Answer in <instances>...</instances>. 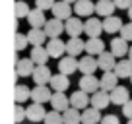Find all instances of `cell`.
<instances>
[{"label":"cell","instance_id":"17","mask_svg":"<svg viewBox=\"0 0 132 124\" xmlns=\"http://www.w3.org/2000/svg\"><path fill=\"white\" fill-rule=\"evenodd\" d=\"M47 50H49L51 58H60L62 54L66 52V43L62 41L60 37H58V39H49V43H47Z\"/></svg>","mask_w":132,"mask_h":124},{"label":"cell","instance_id":"43","mask_svg":"<svg viewBox=\"0 0 132 124\" xmlns=\"http://www.w3.org/2000/svg\"><path fill=\"white\" fill-rule=\"evenodd\" d=\"M128 17H130V21H132V8L128 10Z\"/></svg>","mask_w":132,"mask_h":124},{"label":"cell","instance_id":"14","mask_svg":"<svg viewBox=\"0 0 132 124\" xmlns=\"http://www.w3.org/2000/svg\"><path fill=\"white\" fill-rule=\"evenodd\" d=\"M109 103H111V93H109V91L99 89V91H95L93 95H91V107L99 109V111L107 109V107H109Z\"/></svg>","mask_w":132,"mask_h":124},{"label":"cell","instance_id":"3","mask_svg":"<svg viewBox=\"0 0 132 124\" xmlns=\"http://www.w3.org/2000/svg\"><path fill=\"white\" fill-rule=\"evenodd\" d=\"M78 70H80V60H76V56H62L58 60V72L60 74L70 76Z\"/></svg>","mask_w":132,"mask_h":124},{"label":"cell","instance_id":"4","mask_svg":"<svg viewBox=\"0 0 132 124\" xmlns=\"http://www.w3.org/2000/svg\"><path fill=\"white\" fill-rule=\"evenodd\" d=\"M80 89L89 93V95H93L95 91L101 89V82H99V78H95V74L82 76V78H80Z\"/></svg>","mask_w":132,"mask_h":124},{"label":"cell","instance_id":"34","mask_svg":"<svg viewBox=\"0 0 132 124\" xmlns=\"http://www.w3.org/2000/svg\"><path fill=\"white\" fill-rule=\"evenodd\" d=\"M29 12H31V8L27 6V2H23V0H18L16 2V17H25L27 20Z\"/></svg>","mask_w":132,"mask_h":124},{"label":"cell","instance_id":"21","mask_svg":"<svg viewBox=\"0 0 132 124\" xmlns=\"http://www.w3.org/2000/svg\"><path fill=\"white\" fill-rule=\"evenodd\" d=\"M49 85H51V89H53V91L64 93V91L70 87V79H68V76H66V74H60V72H58V74L53 76V79H51Z\"/></svg>","mask_w":132,"mask_h":124},{"label":"cell","instance_id":"18","mask_svg":"<svg viewBox=\"0 0 132 124\" xmlns=\"http://www.w3.org/2000/svg\"><path fill=\"white\" fill-rule=\"evenodd\" d=\"M86 50V41H82L80 37H70L66 41V52L68 56H78Z\"/></svg>","mask_w":132,"mask_h":124},{"label":"cell","instance_id":"13","mask_svg":"<svg viewBox=\"0 0 132 124\" xmlns=\"http://www.w3.org/2000/svg\"><path fill=\"white\" fill-rule=\"evenodd\" d=\"M97 64H99V68L103 72H115V66H117V56L111 52V50H105L103 54H99L97 56Z\"/></svg>","mask_w":132,"mask_h":124},{"label":"cell","instance_id":"38","mask_svg":"<svg viewBox=\"0 0 132 124\" xmlns=\"http://www.w3.org/2000/svg\"><path fill=\"white\" fill-rule=\"evenodd\" d=\"M56 4L54 0H35V8H39V10H53V6Z\"/></svg>","mask_w":132,"mask_h":124},{"label":"cell","instance_id":"32","mask_svg":"<svg viewBox=\"0 0 132 124\" xmlns=\"http://www.w3.org/2000/svg\"><path fill=\"white\" fill-rule=\"evenodd\" d=\"M62 116H64V124H82V112L74 107H70L66 112H62Z\"/></svg>","mask_w":132,"mask_h":124},{"label":"cell","instance_id":"12","mask_svg":"<svg viewBox=\"0 0 132 124\" xmlns=\"http://www.w3.org/2000/svg\"><path fill=\"white\" fill-rule=\"evenodd\" d=\"M51 107H53V111L66 112L68 109H70V97H66L64 93H58V91H54L53 97H51Z\"/></svg>","mask_w":132,"mask_h":124},{"label":"cell","instance_id":"35","mask_svg":"<svg viewBox=\"0 0 132 124\" xmlns=\"http://www.w3.org/2000/svg\"><path fill=\"white\" fill-rule=\"evenodd\" d=\"M25 118H27V109H23L21 105H16V109H14V120H16V124L23 122Z\"/></svg>","mask_w":132,"mask_h":124},{"label":"cell","instance_id":"7","mask_svg":"<svg viewBox=\"0 0 132 124\" xmlns=\"http://www.w3.org/2000/svg\"><path fill=\"white\" fill-rule=\"evenodd\" d=\"M35 68H37V64H35L31 58H20V60L16 62V74L20 76V78H29V76H33Z\"/></svg>","mask_w":132,"mask_h":124},{"label":"cell","instance_id":"39","mask_svg":"<svg viewBox=\"0 0 132 124\" xmlns=\"http://www.w3.org/2000/svg\"><path fill=\"white\" fill-rule=\"evenodd\" d=\"M117 4V8L119 10H130L132 8V0H113Z\"/></svg>","mask_w":132,"mask_h":124},{"label":"cell","instance_id":"10","mask_svg":"<svg viewBox=\"0 0 132 124\" xmlns=\"http://www.w3.org/2000/svg\"><path fill=\"white\" fill-rule=\"evenodd\" d=\"M31 78H33V82H35V85H47V83H51V79H53V74H51L47 64H41V66L35 68Z\"/></svg>","mask_w":132,"mask_h":124},{"label":"cell","instance_id":"29","mask_svg":"<svg viewBox=\"0 0 132 124\" xmlns=\"http://www.w3.org/2000/svg\"><path fill=\"white\" fill-rule=\"evenodd\" d=\"M29 58H31L37 66H41V64H47V60L51 58V54H49V50H47V47H33Z\"/></svg>","mask_w":132,"mask_h":124},{"label":"cell","instance_id":"30","mask_svg":"<svg viewBox=\"0 0 132 124\" xmlns=\"http://www.w3.org/2000/svg\"><path fill=\"white\" fill-rule=\"evenodd\" d=\"M27 39H29V45L33 47H43V43H45L47 39V33H45V29H29V33H27Z\"/></svg>","mask_w":132,"mask_h":124},{"label":"cell","instance_id":"37","mask_svg":"<svg viewBox=\"0 0 132 124\" xmlns=\"http://www.w3.org/2000/svg\"><path fill=\"white\" fill-rule=\"evenodd\" d=\"M120 37L126 39L128 43L132 41V21H128V23L122 25V29H120Z\"/></svg>","mask_w":132,"mask_h":124},{"label":"cell","instance_id":"25","mask_svg":"<svg viewBox=\"0 0 132 124\" xmlns=\"http://www.w3.org/2000/svg\"><path fill=\"white\" fill-rule=\"evenodd\" d=\"M86 52L91 54V56H99V54L105 52V43L101 37H93L86 41Z\"/></svg>","mask_w":132,"mask_h":124},{"label":"cell","instance_id":"26","mask_svg":"<svg viewBox=\"0 0 132 124\" xmlns=\"http://www.w3.org/2000/svg\"><path fill=\"white\" fill-rule=\"evenodd\" d=\"M115 10H117V4L113 0H97V2H95V14H99L103 20L109 17V16H113Z\"/></svg>","mask_w":132,"mask_h":124},{"label":"cell","instance_id":"11","mask_svg":"<svg viewBox=\"0 0 132 124\" xmlns=\"http://www.w3.org/2000/svg\"><path fill=\"white\" fill-rule=\"evenodd\" d=\"M109 47H111V52L115 54L117 58H124V54H128V50H130L128 41L122 39V37H113L111 43H109Z\"/></svg>","mask_w":132,"mask_h":124},{"label":"cell","instance_id":"23","mask_svg":"<svg viewBox=\"0 0 132 124\" xmlns=\"http://www.w3.org/2000/svg\"><path fill=\"white\" fill-rule=\"evenodd\" d=\"M45 116H47V111L43 109V105L31 103L27 107V120H31V122H45Z\"/></svg>","mask_w":132,"mask_h":124},{"label":"cell","instance_id":"16","mask_svg":"<svg viewBox=\"0 0 132 124\" xmlns=\"http://www.w3.org/2000/svg\"><path fill=\"white\" fill-rule=\"evenodd\" d=\"M93 12H95L93 0H78L74 4V14L78 17H89Z\"/></svg>","mask_w":132,"mask_h":124},{"label":"cell","instance_id":"45","mask_svg":"<svg viewBox=\"0 0 132 124\" xmlns=\"http://www.w3.org/2000/svg\"><path fill=\"white\" fill-rule=\"evenodd\" d=\"M126 124H132V120H128V122H126Z\"/></svg>","mask_w":132,"mask_h":124},{"label":"cell","instance_id":"28","mask_svg":"<svg viewBox=\"0 0 132 124\" xmlns=\"http://www.w3.org/2000/svg\"><path fill=\"white\" fill-rule=\"evenodd\" d=\"M64 23H66V33L70 35V37H80V35L84 33V23H82V20H80L78 16L70 17V20L64 21Z\"/></svg>","mask_w":132,"mask_h":124},{"label":"cell","instance_id":"19","mask_svg":"<svg viewBox=\"0 0 132 124\" xmlns=\"http://www.w3.org/2000/svg\"><path fill=\"white\" fill-rule=\"evenodd\" d=\"M99 68L97 64V58L91 56V54H87V56L80 58V72H82V76H89V74H95V70Z\"/></svg>","mask_w":132,"mask_h":124},{"label":"cell","instance_id":"6","mask_svg":"<svg viewBox=\"0 0 132 124\" xmlns=\"http://www.w3.org/2000/svg\"><path fill=\"white\" fill-rule=\"evenodd\" d=\"M53 93H54V91H51L47 85H35V87L31 89V101H33V103H39V105L47 103V101L51 103Z\"/></svg>","mask_w":132,"mask_h":124},{"label":"cell","instance_id":"46","mask_svg":"<svg viewBox=\"0 0 132 124\" xmlns=\"http://www.w3.org/2000/svg\"><path fill=\"white\" fill-rule=\"evenodd\" d=\"M130 83H132V76H130Z\"/></svg>","mask_w":132,"mask_h":124},{"label":"cell","instance_id":"42","mask_svg":"<svg viewBox=\"0 0 132 124\" xmlns=\"http://www.w3.org/2000/svg\"><path fill=\"white\" fill-rule=\"evenodd\" d=\"M128 58L132 60V47H130V50H128Z\"/></svg>","mask_w":132,"mask_h":124},{"label":"cell","instance_id":"24","mask_svg":"<svg viewBox=\"0 0 132 124\" xmlns=\"http://www.w3.org/2000/svg\"><path fill=\"white\" fill-rule=\"evenodd\" d=\"M122 20H120L119 16H109V17H105L103 20V31L105 33H109V35H113V33H120V29H122Z\"/></svg>","mask_w":132,"mask_h":124},{"label":"cell","instance_id":"27","mask_svg":"<svg viewBox=\"0 0 132 124\" xmlns=\"http://www.w3.org/2000/svg\"><path fill=\"white\" fill-rule=\"evenodd\" d=\"M115 74L119 76L120 79H130L132 76V60L130 58H120L119 62H117V66H115Z\"/></svg>","mask_w":132,"mask_h":124},{"label":"cell","instance_id":"44","mask_svg":"<svg viewBox=\"0 0 132 124\" xmlns=\"http://www.w3.org/2000/svg\"><path fill=\"white\" fill-rule=\"evenodd\" d=\"M64 2H68V4H72V2H74V4H76V2H78V0H64Z\"/></svg>","mask_w":132,"mask_h":124},{"label":"cell","instance_id":"1","mask_svg":"<svg viewBox=\"0 0 132 124\" xmlns=\"http://www.w3.org/2000/svg\"><path fill=\"white\" fill-rule=\"evenodd\" d=\"M45 33L49 39H58L62 33H66V23H62V20L58 17H51L45 25Z\"/></svg>","mask_w":132,"mask_h":124},{"label":"cell","instance_id":"2","mask_svg":"<svg viewBox=\"0 0 132 124\" xmlns=\"http://www.w3.org/2000/svg\"><path fill=\"white\" fill-rule=\"evenodd\" d=\"M89 105H91V95L86 93V91L76 89L74 93L70 95V107L78 109V111H84V109H87Z\"/></svg>","mask_w":132,"mask_h":124},{"label":"cell","instance_id":"20","mask_svg":"<svg viewBox=\"0 0 132 124\" xmlns=\"http://www.w3.org/2000/svg\"><path fill=\"white\" fill-rule=\"evenodd\" d=\"M103 116H101V111L95 107H87L82 111V124H101Z\"/></svg>","mask_w":132,"mask_h":124},{"label":"cell","instance_id":"15","mask_svg":"<svg viewBox=\"0 0 132 124\" xmlns=\"http://www.w3.org/2000/svg\"><path fill=\"white\" fill-rule=\"evenodd\" d=\"M128 101H130V91H128L126 87L119 85V87H115V89L111 91V103H113V105L124 107Z\"/></svg>","mask_w":132,"mask_h":124},{"label":"cell","instance_id":"40","mask_svg":"<svg viewBox=\"0 0 132 124\" xmlns=\"http://www.w3.org/2000/svg\"><path fill=\"white\" fill-rule=\"evenodd\" d=\"M101 124H120V120H119L117 114H105L103 120H101Z\"/></svg>","mask_w":132,"mask_h":124},{"label":"cell","instance_id":"41","mask_svg":"<svg viewBox=\"0 0 132 124\" xmlns=\"http://www.w3.org/2000/svg\"><path fill=\"white\" fill-rule=\"evenodd\" d=\"M122 114L126 116L128 120H132V99H130V101H128V103L122 107Z\"/></svg>","mask_w":132,"mask_h":124},{"label":"cell","instance_id":"22","mask_svg":"<svg viewBox=\"0 0 132 124\" xmlns=\"http://www.w3.org/2000/svg\"><path fill=\"white\" fill-rule=\"evenodd\" d=\"M119 79L120 78L115 74V72H103V76L99 78V82H101V89L111 93L115 87H119Z\"/></svg>","mask_w":132,"mask_h":124},{"label":"cell","instance_id":"36","mask_svg":"<svg viewBox=\"0 0 132 124\" xmlns=\"http://www.w3.org/2000/svg\"><path fill=\"white\" fill-rule=\"evenodd\" d=\"M27 45H29L27 35H23V33H16V50H25V49H27Z\"/></svg>","mask_w":132,"mask_h":124},{"label":"cell","instance_id":"31","mask_svg":"<svg viewBox=\"0 0 132 124\" xmlns=\"http://www.w3.org/2000/svg\"><path fill=\"white\" fill-rule=\"evenodd\" d=\"M14 97H16V103L21 105L27 99H31V89H29L27 85H23V83H20V85H16V89H14Z\"/></svg>","mask_w":132,"mask_h":124},{"label":"cell","instance_id":"8","mask_svg":"<svg viewBox=\"0 0 132 124\" xmlns=\"http://www.w3.org/2000/svg\"><path fill=\"white\" fill-rule=\"evenodd\" d=\"M47 21L49 20L45 17V12L39 10V8H33L31 12H29V16H27V23H29V27H33V29H45Z\"/></svg>","mask_w":132,"mask_h":124},{"label":"cell","instance_id":"5","mask_svg":"<svg viewBox=\"0 0 132 124\" xmlns=\"http://www.w3.org/2000/svg\"><path fill=\"white\" fill-rule=\"evenodd\" d=\"M84 33L89 39L99 37V35L103 33V21H99L97 17H87V20L84 21Z\"/></svg>","mask_w":132,"mask_h":124},{"label":"cell","instance_id":"33","mask_svg":"<svg viewBox=\"0 0 132 124\" xmlns=\"http://www.w3.org/2000/svg\"><path fill=\"white\" fill-rule=\"evenodd\" d=\"M45 124H64V116L58 111H49L45 116Z\"/></svg>","mask_w":132,"mask_h":124},{"label":"cell","instance_id":"9","mask_svg":"<svg viewBox=\"0 0 132 124\" xmlns=\"http://www.w3.org/2000/svg\"><path fill=\"white\" fill-rule=\"evenodd\" d=\"M53 16L54 17H58V20H62V21H68L72 17V12H74V8H72L68 2H64V0H60V2H56V4L53 6Z\"/></svg>","mask_w":132,"mask_h":124}]
</instances>
